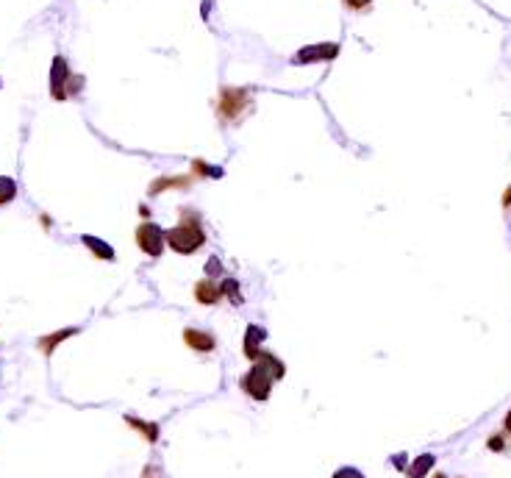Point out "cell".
Listing matches in <instances>:
<instances>
[{"label":"cell","instance_id":"6da1fadb","mask_svg":"<svg viewBox=\"0 0 511 478\" xmlns=\"http://www.w3.org/2000/svg\"><path fill=\"white\" fill-rule=\"evenodd\" d=\"M283 373H286L283 362H281L278 356L261 351L259 359L253 362V367L242 376V389H245V395H250L253 400H267L270 392H272V384L281 381Z\"/></svg>","mask_w":511,"mask_h":478},{"label":"cell","instance_id":"7a4b0ae2","mask_svg":"<svg viewBox=\"0 0 511 478\" xmlns=\"http://www.w3.org/2000/svg\"><path fill=\"white\" fill-rule=\"evenodd\" d=\"M167 245L175 250V253H195L206 245V231L200 226V217L195 212H181V223L175 228L167 231Z\"/></svg>","mask_w":511,"mask_h":478},{"label":"cell","instance_id":"3957f363","mask_svg":"<svg viewBox=\"0 0 511 478\" xmlns=\"http://www.w3.org/2000/svg\"><path fill=\"white\" fill-rule=\"evenodd\" d=\"M136 245L142 248V253L148 256H162L164 245H167V231L156 223H142L136 228Z\"/></svg>","mask_w":511,"mask_h":478},{"label":"cell","instance_id":"277c9868","mask_svg":"<svg viewBox=\"0 0 511 478\" xmlns=\"http://www.w3.org/2000/svg\"><path fill=\"white\" fill-rule=\"evenodd\" d=\"M250 106V95L245 89H223L220 95V117L223 120H239V114Z\"/></svg>","mask_w":511,"mask_h":478},{"label":"cell","instance_id":"5b68a950","mask_svg":"<svg viewBox=\"0 0 511 478\" xmlns=\"http://www.w3.org/2000/svg\"><path fill=\"white\" fill-rule=\"evenodd\" d=\"M67 81H69V67L61 56L53 58V73H50V92L56 100H64L69 92H67Z\"/></svg>","mask_w":511,"mask_h":478},{"label":"cell","instance_id":"8992f818","mask_svg":"<svg viewBox=\"0 0 511 478\" xmlns=\"http://www.w3.org/2000/svg\"><path fill=\"white\" fill-rule=\"evenodd\" d=\"M184 343H186L192 351H197V354H208V351L217 348V339H214L208 331H203V328H186V331H184Z\"/></svg>","mask_w":511,"mask_h":478},{"label":"cell","instance_id":"52a82bcc","mask_svg":"<svg viewBox=\"0 0 511 478\" xmlns=\"http://www.w3.org/2000/svg\"><path fill=\"white\" fill-rule=\"evenodd\" d=\"M339 53V45H312L306 50H301L295 58V64H309V61H320V58H334Z\"/></svg>","mask_w":511,"mask_h":478},{"label":"cell","instance_id":"ba28073f","mask_svg":"<svg viewBox=\"0 0 511 478\" xmlns=\"http://www.w3.org/2000/svg\"><path fill=\"white\" fill-rule=\"evenodd\" d=\"M264 339H267V331H264L261 325H248V331H245V356H248L250 362L259 359Z\"/></svg>","mask_w":511,"mask_h":478},{"label":"cell","instance_id":"9c48e42d","mask_svg":"<svg viewBox=\"0 0 511 478\" xmlns=\"http://www.w3.org/2000/svg\"><path fill=\"white\" fill-rule=\"evenodd\" d=\"M220 298H223V292H220V287H217L211 279H203V281L195 284V301L197 303L214 306V303H220Z\"/></svg>","mask_w":511,"mask_h":478},{"label":"cell","instance_id":"30bf717a","mask_svg":"<svg viewBox=\"0 0 511 478\" xmlns=\"http://www.w3.org/2000/svg\"><path fill=\"white\" fill-rule=\"evenodd\" d=\"M72 334H78V328H61V331H56V334H47V336H42L39 339V351L45 354V356H50L53 351H56V345H61L67 336H72Z\"/></svg>","mask_w":511,"mask_h":478},{"label":"cell","instance_id":"8fae6325","mask_svg":"<svg viewBox=\"0 0 511 478\" xmlns=\"http://www.w3.org/2000/svg\"><path fill=\"white\" fill-rule=\"evenodd\" d=\"M81 242H84L98 259H103V261H111V259H114V250H111L109 242H103V239H98V237H81Z\"/></svg>","mask_w":511,"mask_h":478},{"label":"cell","instance_id":"7c38bea8","mask_svg":"<svg viewBox=\"0 0 511 478\" xmlns=\"http://www.w3.org/2000/svg\"><path fill=\"white\" fill-rule=\"evenodd\" d=\"M433 461H436V459H433L431 453H422L420 459H414V461L406 467V475H409V478H422V475H428V470L433 467Z\"/></svg>","mask_w":511,"mask_h":478},{"label":"cell","instance_id":"4fadbf2b","mask_svg":"<svg viewBox=\"0 0 511 478\" xmlns=\"http://www.w3.org/2000/svg\"><path fill=\"white\" fill-rule=\"evenodd\" d=\"M14 197H17V184H14V178L0 175V206H6V203H12Z\"/></svg>","mask_w":511,"mask_h":478},{"label":"cell","instance_id":"5bb4252c","mask_svg":"<svg viewBox=\"0 0 511 478\" xmlns=\"http://www.w3.org/2000/svg\"><path fill=\"white\" fill-rule=\"evenodd\" d=\"M128 423H131L139 434L148 437V442H156V439H159V426H153V423H142V420H136V417H128Z\"/></svg>","mask_w":511,"mask_h":478},{"label":"cell","instance_id":"9a60e30c","mask_svg":"<svg viewBox=\"0 0 511 478\" xmlns=\"http://www.w3.org/2000/svg\"><path fill=\"white\" fill-rule=\"evenodd\" d=\"M220 292H223V298H228V301H237V303H242V295H239V281H234V279H226V281L220 284Z\"/></svg>","mask_w":511,"mask_h":478},{"label":"cell","instance_id":"2e32d148","mask_svg":"<svg viewBox=\"0 0 511 478\" xmlns=\"http://www.w3.org/2000/svg\"><path fill=\"white\" fill-rule=\"evenodd\" d=\"M186 181H189V178H162L159 184H153V186H151V192H153V195H159L162 189H170V186H186Z\"/></svg>","mask_w":511,"mask_h":478},{"label":"cell","instance_id":"e0dca14e","mask_svg":"<svg viewBox=\"0 0 511 478\" xmlns=\"http://www.w3.org/2000/svg\"><path fill=\"white\" fill-rule=\"evenodd\" d=\"M334 478H364V472L356 470V467H342V470L334 472Z\"/></svg>","mask_w":511,"mask_h":478},{"label":"cell","instance_id":"ac0fdd59","mask_svg":"<svg viewBox=\"0 0 511 478\" xmlns=\"http://www.w3.org/2000/svg\"><path fill=\"white\" fill-rule=\"evenodd\" d=\"M489 450H494V453L505 450V437H503V434H494V437H489Z\"/></svg>","mask_w":511,"mask_h":478},{"label":"cell","instance_id":"d6986e66","mask_svg":"<svg viewBox=\"0 0 511 478\" xmlns=\"http://www.w3.org/2000/svg\"><path fill=\"white\" fill-rule=\"evenodd\" d=\"M206 272H208V279L220 276V272H223V267H220V259H208V261H206Z\"/></svg>","mask_w":511,"mask_h":478},{"label":"cell","instance_id":"ffe728a7","mask_svg":"<svg viewBox=\"0 0 511 478\" xmlns=\"http://www.w3.org/2000/svg\"><path fill=\"white\" fill-rule=\"evenodd\" d=\"M345 3H347V9H353V12H361V9H367V6L373 3V0H345Z\"/></svg>","mask_w":511,"mask_h":478},{"label":"cell","instance_id":"44dd1931","mask_svg":"<svg viewBox=\"0 0 511 478\" xmlns=\"http://www.w3.org/2000/svg\"><path fill=\"white\" fill-rule=\"evenodd\" d=\"M142 478H162V470L159 467H148V470L142 472Z\"/></svg>","mask_w":511,"mask_h":478},{"label":"cell","instance_id":"7402d4cb","mask_svg":"<svg viewBox=\"0 0 511 478\" xmlns=\"http://www.w3.org/2000/svg\"><path fill=\"white\" fill-rule=\"evenodd\" d=\"M503 431L511 437V412H508V415H505V420H503Z\"/></svg>","mask_w":511,"mask_h":478},{"label":"cell","instance_id":"603a6c76","mask_svg":"<svg viewBox=\"0 0 511 478\" xmlns=\"http://www.w3.org/2000/svg\"><path fill=\"white\" fill-rule=\"evenodd\" d=\"M503 206H505V209L511 206V186H508V189H505V195H503Z\"/></svg>","mask_w":511,"mask_h":478},{"label":"cell","instance_id":"cb8c5ba5","mask_svg":"<svg viewBox=\"0 0 511 478\" xmlns=\"http://www.w3.org/2000/svg\"><path fill=\"white\" fill-rule=\"evenodd\" d=\"M433 478H445V475H442V472H436V475H433Z\"/></svg>","mask_w":511,"mask_h":478}]
</instances>
